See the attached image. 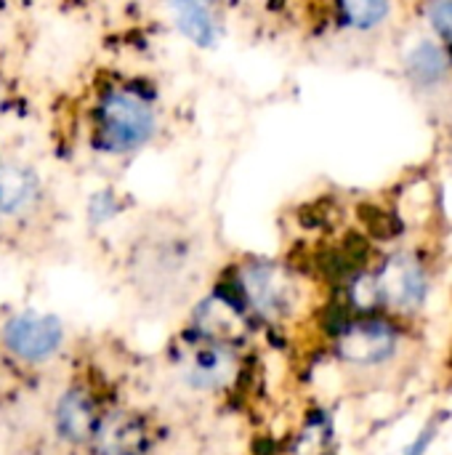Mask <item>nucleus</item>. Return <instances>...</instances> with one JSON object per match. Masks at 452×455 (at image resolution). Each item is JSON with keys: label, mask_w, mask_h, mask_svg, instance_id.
<instances>
[{"label": "nucleus", "mask_w": 452, "mask_h": 455, "mask_svg": "<svg viewBox=\"0 0 452 455\" xmlns=\"http://www.w3.org/2000/svg\"><path fill=\"white\" fill-rule=\"evenodd\" d=\"M410 75L413 80L424 83V85H434L437 80L445 77V69H448V61H445V53L434 45H418L413 53H410Z\"/></svg>", "instance_id": "obj_12"}, {"label": "nucleus", "mask_w": 452, "mask_h": 455, "mask_svg": "<svg viewBox=\"0 0 452 455\" xmlns=\"http://www.w3.org/2000/svg\"><path fill=\"white\" fill-rule=\"evenodd\" d=\"M0 341L11 357L29 365H40L59 355L64 344V325L53 315L19 312L11 320H5L0 331Z\"/></svg>", "instance_id": "obj_3"}, {"label": "nucleus", "mask_w": 452, "mask_h": 455, "mask_svg": "<svg viewBox=\"0 0 452 455\" xmlns=\"http://www.w3.org/2000/svg\"><path fill=\"white\" fill-rule=\"evenodd\" d=\"M99 131L104 147L112 152H133L152 139L155 112L141 96L131 91H115L101 104Z\"/></svg>", "instance_id": "obj_1"}, {"label": "nucleus", "mask_w": 452, "mask_h": 455, "mask_svg": "<svg viewBox=\"0 0 452 455\" xmlns=\"http://www.w3.org/2000/svg\"><path fill=\"white\" fill-rule=\"evenodd\" d=\"M429 443H432V429H429L426 435H421V440H418V443H416V445H413V448H410L405 455H421L424 451H426V445H429Z\"/></svg>", "instance_id": "obj_15"}, {"label": "nucleus", "mask_w": 452, "mask_h": 455, "mask_svg": "<svg viewBox=\"0 0 452 455\" xmlns=\"http://www.w3.org/2000/svg\"><path fill=\"white\" fill-rule=\"evenodd\" d=\"M429 19L434 29L452 43V0H434L429 8Z\"/></svg>", "instance_id": "obj_14"}, {"label": "nucleus", "mask_w": 452, "mask_h": 455, "mask_svg": "<svg viewBox=\"0 0 452 455\" xmlns=\"http://www.w3.org/2000/svg\"><path fill=\"white\" fill-rule=\"evenodd\" d=\"M242 307L253 309L264 320H282L293 309V283L290 277L266 261H253L240 269L237 277Z\"/></svg>", "instance_id": "obj_4"}, {"label": "nucleus", "mask_w": 452, "mask_h": 455, "mask_svg": "<svg viewBox=\"0 0 452 455\" xmlns=\"http://www.w3.org/2000/svg\"><path fill=\"white\" fill-rule=\"evenodd\" d=\"M37 197V179L29 168L0 165V213L16 216L27 211Z\"/></svg>", "instance_id": "obj_11"}, {"label": "nucleus", "mask_w": 452, "mask_h": 455, "mask_svg": "<svg viewBox=\"0 0 452 455\" xmlns=\"http://www.w3.org/2000/svg\"><path fill=\"white\" fill-rule=\"evenodd\" d=\"M397 349V331L384 320L349 323L338 333V355L354 365H378Z\"/></svg>", "instance_id": "obj_7"}, {"label": "nucleus", "mask_w": 452, "mask_h": 455, "mask_svg": "<svg viewBox=\"0 0 452 455\" xmlns=\"http://www.w3.org/2000/svg\"><path fill=\"white\" fill-rule=\"evenodd\" d=\"M178 373L186 381L189 389L216 395L234 384L240 373V357L237 344L226 341H210V339H194L181 355H178Z\"/></svg>", "instance_id": "obj_2"}, {"label": "nucleus", "mask_w": 452, "mask_h": 455, "mask_svg": "<svg viewBox=\"0 0 452 455\" xmlns=\"http://www.w3.org/2000/svg\"><path fill=\"white\" fill-rule=\"evenodd\" d=\"M378 288H381V299L389 301L392 307H400L405 312H413L416 307H421L424 296H426V280L418 264L413 261H394L392 267H386V272L378 277Z\"/></svg>", "instance_id": "obj_9"}, {"label": "nucleus", "mask_w": 452, "mask_h": 455, "mask_svg": "<svg viewBox=\"0 0 452 455\" xmlns=\"http://www.w3.org/2000/svg\"><path fill=\"white\" fill-rule=\"evenodd\" d=\"M341 5H344L349 21L357 27H373L389 11V0H341Z\"/></svg>", "instance_id": "obj_13"}, {"label": "nucleus", "mask_w": 452, "mask_h": 455, "mask_svg": "<svg viewBox=\"0 0 452 455\" xmlns=\"http://www.w3.org/2000/svg\"><path fill=\"white\" fill-rule=\"evenodd\" d=\"M173 19L186 40L210 48L218 40V11L216 0H168Z\"/></svg>", "instance_id": "obj_10"}, {"label": "nucleus", "mask_w": 452, "mask_h": 455, "mask_svg": "<svg viewBox=\"0 0 452 455\" xmlns=\"http://www.w3.org/2000/svg\"><path fill=\"white\" fill-rule=\"evenodd\" d=\"M88 445L93 455H149L152 429L133 411H109L101 413Z\"/></svg>", "instance_id": "obj_5"}, {"label": "nucleus", "mask_w": 452, "mask_h": 455, "mask_svg": "<svg viewBox=\"0 0 452 455\" xmlns=\"http://www.w3.org/2000/svg\"><path fill=\"white\" fill-rule=\"evenodd\" d=\"M99 419H101V411H99L96 395L85 384L67 387L53 411L56 435L67 445H88Z\"/></svg>", "instance_id": "obj_6"}, {"label": "nucleus", "mask_w": 452, "mask_h": 455, "mask_svg": "<svg viewBox=\"0 0 452 455\" xmlns=\"http://www.w3.org/2000/svg\"><path fill=\"white\" fill-rule=\"evenodd\" d=\"M242 312H245L242 304H237L226 296H210L208 301H202L197 307V312L192 317L194 336L237 344L234 333H237V328H242Z\"/></svg>", "instance_id": "obj_8"}]
</instances>
